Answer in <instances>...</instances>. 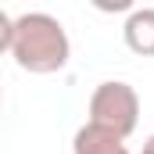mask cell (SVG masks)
I'll list each match as a JSON object with an SVG mask.
<instances>
[{
	"label": "cell",
	"mask_w": 154,
	"mask_h": 154,
	"mask_svg": "<svg viewBox=\"0 0 154 154\" xmlns=\"http://www.w3.org/2000/svg\"><path fill=\"white\" fill-rule=\"evenodd\" d=\"M11 57L22 72L32 75H54L68 65L72 57V39L65 32V25L47 14V11H25L14 18V43H11Z\"/></svg>",
	"instance_id": "cell-1"
},
{
	"label": "cell",
	"mask_w": 154,
	"mask_h": 154,
	"mask_svg": "<svg viewBox=\"0 0 154 154\" xmlns=\"http://www.w3.org/2000/svg\"><path fill=\"white\" fill-rule=\"evenodd\" d=\"M86 122L97 125V129H108L115 136H129L140 122V93L122 82V79H104L97 82V90L90 93V104H86Z\"/></svg>",
	"instance_id": "cell-2"
},
{
	"label": "cell",
	"mask_w": 154,
	"mask_h": 154,
	"mask_svg": "<svg viewBox=\"0 0 154 154\" xmlns=\"http://www.w3.org/2000/svg\"><path fill=\"white\" fill-rule=\"evenodd\" d=\"M122 39L133 54L154 57V7H133L122 22Z\"/></svg>",
	"instance_id": "cell-3"
},
{
	"label": "cell",
	"mask_w": 154,
	"mask_h": 154,
	"mask_svg": "<svg viewBox=\"0 0 154 154\" xmlns=\"http://www.w3.org/2000/svg\"><path fill=\"white\" fill-rule=\"evenodd\" d=\"M72 154H129L125 140L108 133V129H97V125H79L75 136H72Z\"/></svg>",
	"instance_id": "cell-4"
},
{
	"label": "cell",
	"mask_w": 154,
	"mask_h": 154,
	"mask_svg": "<svg viewBox=\"0 0 154 154\" xmlns=\"http://www.w3.org/2000/svg\"><path fill=\"white\" fill-rule=\"evenodd\" d=\"M11 43H14V18L0 11V54H11Z\"/></svg>",
	"instance_id": "cell-5"
},
{
	"label": "cell",
	"mask_w": 154,
	"mask_h": 154,
	"mask_svg": "<svg viewBox=\"0 0 154 154\" xmlns=\"http://www.w3.org/2000/svg\"><path fill=\"white\" fill-rule=\"evenodd\" d=\"M140 154H154V133L147 136V140H143V151H140Z\"/></svg>",
	"instance_id": "cell-6"
},
{
	"label": "cell",
	"mask_w": 154,
	"mask_h": 154,
	"mask_svg": "<svg viewBox=\"0 0 154 154\" xmlns=\"http://www.w3.org/2000/svg\"><path fill=\"white\" fill-rule=\"evenodd\" d=\"M0 100H4V86H0Z\"/></svg>",
	"instance_id": "cell-7"
}]
</instances>
